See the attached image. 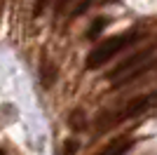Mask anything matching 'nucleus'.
I'll return each mask as SVG.
<instances>
[{
    "instance_id": "f257e3e1",
    "label": "nucleus",
    "mask_w": 157,
    "mask_h": 155,
    "mask_svg": "<svg viewBox=\"0 0 157 155\" xmlns=\"http://www.w3.org/2000/svg\"><path fill=\"white\" fill-rule=\"evenodd\" d=\"M136 40H141V33H120V35H113L108 38L105 42L96 47L94 52H89V57H87V68H101L103 64H108V59H113L115 54H120L122 50H127L129 45H134Z\"/></svg>"
},
{
    "instance_id": "f03ea898",
    "label": "nucleus",
    "mask_w": 157,
    "mask_h": 155,
    "mask_svg": "<svg viewBox=\"0 0 157 155\" xmlns=\"http://www.w3.org/2000/svg\"><path fill=\"white\" fill-rule=\"evenodd\" d=\"M150 59H155V47H145V50H141V52H134V54L127 57L122 64L115 66L113 73H108V80H110L115 87H120V85L124 82V78H129L131 73L138 71L141 66H145Z\"/></svg>"
},
{
    "instance_id": "7ed1b4c3",
    "label": "nucleus",
    "mask_w": 157,
    "mask_h": 155,
    "mask_svg": "<svg viewBox=\"0 0 157 155\" xmlns=\"http://www.w3.org/2000/svg\"><path fill=\"white\" fill-rule=\"evenodd\" d=\"M134 146V139L131 136H117V139H113L108 146H103V150L98 155H127Z\"/></svg>"
},
{
    "instance_id": "20e7f679",
    "label": "nucleus",
    "mask_w": 157,
    "mask_h": 155,
    "mask_svg": "<svg viewBox=\"0 0 157 155\" xmlns=\"http://www.w3.org/2000/svg\"><path fill=\"white\" fill-rule=\"evenodd\" d=\"M40 73H42V87H52L54 80H56V66L49 64L47 59H42V68H40Z\"/></svg>"
},
{
    "instance_id": "39448f33",
    "label": "nucleus",
    "mask_w": 157,
    "mask_h": 155,
    "mask_svg": "<svg viewBox=\"0 0 157 155\" xmlns=\"http://www.w3.org/2000/svg\"><path fill=\"white\" fill-rule=\"evenodd\" d=\"M105 24H108V21L101 19V17H98V19H94V24L87 28V38H92V40H94V38H98V35H101V31L105 28Z\"/></svg>"
},
{
    "instance_id": "423d86ee",
    "label": "nucleus",
    "mask_w": 157,
    "mask_h": 155,
    "mask_svg": "<svg viewBox=\"0 0 157 155\" xmlns=\"http://www.w3.org/2000/svg\"><path fill=\"white\" fill-rule=\"evenodd\" d=\"M92 5H94V0H82V2H80V5L73 10V17H80V14H85Z\"/></svg>"
},
{
    "instance_id": "0eeeda50",
    "label": "nucleus",
    "mask_w": 157,
    "mask_h": 155,
    "mask_svg": "<svg viewBox=\"0 0 157 155\" xmlns=\"http://www.w3.org/2000/svg\"><path fill=\"white\" fill-rule=\"evenodd\" d=\"M75 153H78V143H75V141H68L63 146V155H75Z\"/></svg>"
},
{
    "instance_id": "6e6552de",
    "label": "nucleus",
    "mask_w": 157,
    "mask_h": 155,
    "mask_svg": "<svg viewBox=\"0 0 157 155\" xmlns=\"http://www.w3.org/2000/svg\"><path fill=\"white\" fill-rule=\"evenodd\" d=\"M71 2H75V0H56V5H54V10H56V12H63L66 7L71 5Z\"/></svg>"
},
{
    "instance_id": "1a4fd4ad",
    "label": "nucleus",
    "mask_w": 157,
    "mask_h": 155,
    "mask_svg": "<svg viewBox=\"0 0 157 155\" xmlns=\"http://www.w3.org/2000/svg\"><path fill=\"white\" fill-rule=\"evenodd\" d=\"M71 125H75V127H82V113H80V110H75V115L71 117Z\"/></svg>"
},
{
    "instance_id": "9d476101",
    "label": "nucleus",
    "mask_w": 157,
    "mask_h": 155,
    "mask_svg": "<svg viewBox=\"0 0 157 155\" xmlns=\"http://www.w3.org/2000/svg\"><path fill=\"white\" fill-rule=\"evenodd\" d=\"M0 155H7V153H5V150H2V148H0Z\"/></svg>"
}]
</instances>
